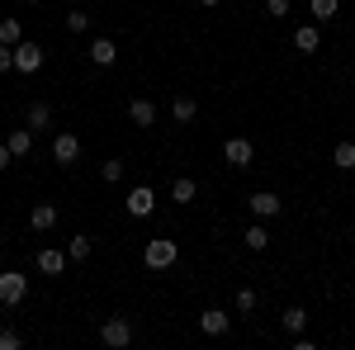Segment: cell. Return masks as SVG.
<instances>
[{
    "label": "cell",
    "instance_id": "obj_13",
    "mask_svg": "<svg viewBox=\"0 0 355 350\" xmlns=\"http://www.w3.org/2000/svg\"><path fill=\"white\" fill-rule=\"evenodd\" d=\"M128 119H133V128H152L157 123V105L152 100H133L128 105Z\"/></svg>",
    "mask_w": 355,
    "mask_h": 350
},
{
    "label": "cell",
    "instance_id": "obj_10",
    "mask_svg": "<svg viewBox=\"0 0 355 350\" xmlns=\"http://www.w3.org/2000/svg\"><path fill=\"white\" fill-rule=\"evenodd\" d=\"M199 326H204L209 336H227V326H232V317H227L223 308H204V313H199Z\"/></svg>",
    "mask_w": 355,
    "mask_h": 350
},
{
    "label": "cell",
    "instance_id": "obj_34",
    "mask_svg": "<svg viewBox=\"0 0 355 350\" xmlns=\"http://www.w3.org/2000/svg\"><path fill=\"white\" fill-rule=\"evenodd\" d=\"M351 180H355V166H351Z\"/></svg>",
    "mask_w": 355,
    "mask_h": 350
},
{
    "label": "cell",
    "instance_id": "obj_29",
    "mask_svg": "<svg viewBox=\"0 0 355 350\" xmlns=\"http://www.w3.org/2000/svg\"><path fill=\"white\" fill-rule=\"evenodd\" d=\"M0 350H19V331L5 326V331H0Z\"/></svg>",
    "mask_w": 355,
    "mask_h": 350
},
{
    "label": "cell",
    "instance_id": "obj_19",
    "mask_svg": "<svg viewBox=\"0 0 355 350\" xmlns=\"http://www.w3.org/2000/svg\"><path fill=\"white\" fill-rule=\"evenodd\" d=\"M24 123H28V128H48V123H53V105L33 100V105H28V114H24Z\"/></svg>",
    "mask_w": 355,
    "mask_h": 350
},
{
    "label": "cell",
    "instance_id": "obj_14",
    "mask_svg": "<svg viewBox=\"0 0 355 350\" xmlns=\"http://www.w3.org/2000/svg\"><path fill=\"white\" fill-rule=\"evenodd\" d=\"M171 119H175V123H194V119H199V105H194L190 95H175V100H171Z\"/></svg>",
    "mask_w": 355,
    "mask_h": 350
},
{
    "label": "cell",
    "instance_id": "obj_23",
    "mask_svg": "<svg viewBox=\"0 0 355 350\" xmlns=\"http://www.w3.org/2000/svg\"><path fill=\"white\" fill-rule=\"evenodd\" d=\"M0 43H5V48L24 43V28H19V19H0Z\"/></svg>",
    "mask_w": 355,
    "mask_h": 350
},
{
    "label": "cell",
    "instance_id": "obj_4",
    "mask_svg": "<svg viewBox=\"0 0 355 350\" xmlns=\"http://www.w3.org/2000/svg\"><path fill=\"white\" fill-rule=\"evenodd\" d=\"M223 157L237 166V170H246V166L256 161V147H251L246 137H227V142H223Z\"/></svg>",
    "mask_w": 355,
    "mask_h": 350
},
{
    "label": "cell",
    "instance_id": "obj_26",
    "mask_svg": "<svg viewBox=\"0 0 355 350\" xmlns=\"http://www.w3.org/2000/svg\"><path fill=\"white\" fill-rule=\"evenodd\" d=\"M67 28H71V33H85V28H90V15H85V10H71V15H67Z\"/></svg>",
    "mask_w": 355,
    "mask_h": 350
},
{
    "label": "cell",
    "instance_id": "obj_32",
    "mask_svg": "<svg viewBox=\"0 0 355 350\" xmlns=\"http://www.w3.org/2000/svg\"><path fill=\"white\" fill-rule=\"evenodd\" d=\"M199 5H204V10H214V5H218V0H199Z\"/></svg>",
    "mask_w": 355,
    "mask_h": 350
},
{
    "label": "cell",
    "instance_id": "obj_2",
    "mask_svg": "<svg viewBox=\"0 0 355 350\" xmlns=\"http://www.w3.org/2000/svg\"><path fill=\"white\" fill-rule=\"evenodd\" d=\"M24 298H28V279L19 270H0V303L5 308H19Z\"/></svg>",
    "mask_w": 355,
    "mask_h": 350
},
{
    "label": "cell",
    "instance_id": "obj_17",
    "mask_svg": "<svg viewBox=\"0 0 355 350\" xmlns=\"http://www.w3.org/2000/svg\"><path fill=\"white\" fill-rule=\"evenodd\" d=\"M194 194H199V185H194L190 175H175V180H171V199H175V204H194Z\"/></svg>",
    "mask_w": 355,
    "mask_h": 350
},
{
    "label": "cell",
    "instance_id": "obj_21",
    "mask_svg": "<svg viewBox=\"0 0 355 350\" xmlns=\"http://www.w3.org/2000/svg\"><path fill=\"white\" fill-rule=\"evenodd\" d=\"M331 161L341 166V170H351V166H355V142H351V137H341V142L331 147Z\"/></svg>",
    "mask_w": 355,
    "mask_h": 350
},
{
    "label": "cell",
    "instance_id": "obj_6",
    "mask_svg": "<svg viewBox=\"0 0 355 350\" xmlns=\"http://www.w3.org/2000/svg\"><path fill=\"white\" fill-rule=\"evenodd\" d=\"M38 67H43V48H38V43H15V71L33 76Z\"/></svg>",
    "mask_w": 355,
    "mask_h": 350
},
{
    "label": "cell",
    "instance_id": "obj_20",
    "mask_svg": "<svg viewBox=\"0 0 355 350\" xmlns=\"http://www.w3.org/2000/svg\"><path fill=\"white\" fill-rule=\"evenodd\" d=\"M242 242H246V251H266L270 246V232H266V222H251L242 232Z\"/></svg>",
    "mask_w": 355,
    "mask_h": 350
},
{
    "label": "cell",
    "instance_id": "obj_31",
    "mask_svg": "<svg viewBox=\"0 0 355 350\" xmlns=\"http://www.w3.org/2000/svg\"><path fill=\"white\" fill-rule=\"evenodd\" d=\"M15 161V152H10V147H5V142H0V170H5V166Z\"/></svg>",
    "mask_w": 355,
    "mask_h": 350
},
{
    "label": "cell",
    "instance_id": "obj_27",
    "mask_svg": "<svg viewBox=\"0 0 355 350\" xmlns=\"http://www.w3.org/2000/svg\"><path fill=\"white\" fill-rule=\"evenodd\" d=\"M237 313H256V289H242L237 294Z\"/></svg>",
    "mask_w": 355,
    "mask_h": 350
},
{
    "label": "cell",
    "instance_id": "obj_24",
    "mask_svg": "<svg viewBox=\"0 0 355 350\" xmlns=\"http://www.w3.org/2000/svg\"><path fill=\"white\" fill-rule=\"evenodd\" d=\"M123 170H128V166L119 161V157H110V161L100 166V180H105V185H119V180H123Z\"/></svg>",
    "mask_w": 355,
    "mask_h": 350
},
{
    "label": "cell",
    "instance_id": "obj_8",
    "mask_svg": "<svg viewBox=\"0 0 355 350\" xmlns=\"http://www.w3.org/2000/svg\"><path fill=\"white\" fill-rule=\"evenodd\" d=\"M133 218H147L152 209H157V194H152V185H137V189H128V204H123Z\"/></svg>",
    "mask_w": 355,
    "mask_h": 350
},
{
    "label": "cell",
    "instance_id": "obj_15",
    "mask_svg": "<svg viewBox=\"0 0 355 350\" xmlns=\"http://www.w3.org/2000/svg\"><path fill=\"white\" fill-rule=\"evenodd\" d=\"M114 57H119L114 38H95V43H90V62H95V67H114Z\"/></svg>",
    "mask_w": 355,
    "mask_h": 350
},
{
    "label": "cell",
    "instance_id": "obj_25",
    "mask_svg": "<svg viewBox=\"0 0 355 350\" xmlns=\"http://www.w3.org/2000/svg\"><path fill=\"white\" fill-rule=\"evenodd\" d=\"M279 322H284V331H294V336H299L303 326H308V313H303V308H284V317H279Z\"/></svg>",
    "mask_w": 355,
    "mask_h": 350
},
{
    "label": "cell",
    "instance_id": "obj_22",
    "mask_svg": "<svg viewBox=\"0 0 355 350\" xmlns=\"http://www.w3.org/2000/svg\"><path fill=\"white\" fill-rule=\"evenodd\" d=\"M67 261H76V265H81V261H90V237H81V232H76V237L67 242Z\"/></svg>",
    "mask_w": 355,
    "mask_h": 350
},
{
    "label": "cell",
    "instance_id": "obj_28",
    "mask_svg": "<svg viewBox=\"0 0 355 350\" xmlns=\"http://www.w3.org/2000/svg\"><path fill=\"white\" fill-rule=\"evenodd\" d=\"M266 15H270V19H284V15H289V0H266Z\"/></svg>",
    "mask_w": 355,
    "mask_h": 350
},
{
    "label": "cell",
    "instance_id": "obj_1",
    "mask_svg": "<svg viewBox=\"0 0 355 350\" xmlns=\"http://www.w3.org/2000/svg\"><path fill=\"white\" fill-rule=\"evenodd\" d=\"M175 261H180V246L175 242H147L142 246V265L147 270H171Z\"/></svg>",
    "mask_w": 355,
    "mask_h": 350
},
{
    "label": "cell",
    "instance_id": "obj_3",
    "mask_svg": "<svg viewBox=\"0 0 355 350\" xmlns=\"http://www.w3.org/2000/svg\"><path fill=\"white\" fill-rule=\"evenodd\" d=\"M100 341L114 346V350H123L128 341H133V322H128V317H110V322L100 326Z\"/></svg>",
    "mask_w": 355,
    "mask_h": 350
},
{
    "label": "cell",
    "instance_id": "obj_18",
    "mask_svg": "<svg viewBox=\"0 0 355 350\" xmlns=\"http://www.w3.org/2000/svg\"><path fill=\"white\" fill-rule=\"evenodd\" d=\"M308 15H313L318 24H327V19L341 15V0H308Z\"/></svg>",
    "mask_w": 355,
    "mask_h": 350
},
{
    "label": "cell",
    "instance_id": "obj_9",
    "mask_svg": "<svg viewBox=\"0 0 355 350\" xmlns=\"http://www.w3.org/2000/svg\"><path fill=\"white\" fill-rule=\"evenodd\" d=\"M57 218L62 213H57L53 204H33V209H28V227H33V232H53Z\"/></svg>",
    "mask_w": 355,
    "mask_h": 350
},
{
    "label": "cell",
    "instance_id": "obj_5",
    "mask_svg": "<svg viewBox=\"0 0 355 350\" xmlns=\"http://www.w3.org/2000/svg\"><path fill=\"white\" fill-rule=\"evenodd\" d=\"M76 157H81V137H76V133H57L53 137V161L57 166H71Z\"/></svg>",
    "mask_w": 355,
    "mask_h": 350
},
{
    "label": "cell",
    "instance_id": "obj_30",
    "mask_svg": "<svg viewBox=\"0 0 355 350\" xmlns=\"http://www.w3.org/2000/svg\"><path fill=\"white\" fill-rule=\"evenodd\" d=\"M10 67H15V48H5V43H0V71H10Z\"/></svg>",
    "mask_w": 355,
    "mask_h": 350
},
{
    "label": "cell",
    "instance_id": "obj_33",
    "mask_svg": "<svg viewBox=\"0 0 355 350\" xmlns=\"http://www.w3.org/2000/svg\"><path fill=\"white\" fill-rule=\"evenodd\" d=\"M28 5H43V0H28Z\"/></svg>",
    "mask_w": 355,
    "mask_h": 350
},
{
    "label": "cell",
    "instance_id": "obj_7",
    "mask_svg": "<svg viewBox=\"0 0 355 350\" xmlns=\"http://www.w3.org/2000/svg\"><path fill=\"white\" fill-rule=\"evenodd\" d=\"M246 209H251V213L266 222V218H275L279 209H284V204H279V194H270V189H256V194L246 199Z\"/></svg>",
    "mask_w": 355,
    "mask_h": 350
},
{
    "label": "cell",
    "instance_id": "obj_16",
    "mask_svg": "<svg viewBox=\"0 0 355 350\" xmlns=\"http://www.w3.org/2000/svg\"><path fill=\"white\" fill-rule=\"evenodd\" d=\"M5 147H10L15 157H28V152H33V128H15V133L5 137Z\"/></svg>",
    "mask_w": 355,
    "mask_h": 350
},
{
    "label": "cell",
    "instance_id": "obj_12",
    "mask_svg": "<svg viewBox=\"0 0 355 350\" xmlns=\"http://www.w3.org/2000/svg\"><path fill=\"white\" fill-rule=\"evenodd\" d=\"M294 48H299V53H318V48H322L318 24H299V28H294Z\"/></svg>",
    "mask_w": 355,
    "mask_h": 350
},
{
    "label": "cell",
    "instance_id": "obj_11",
    "mask_svg": "<svg viewBox=\"0 0 355 350\" xmlns=\"http://www.w3.org/2000/svg\"><path fill=\"white\" fill-rule=\"evenodd\" d=\"M33 261H38V270H43V274H62V270H67V251H57V246H43Z\"/></svg>",
    "mask_w": 355,
    "mask_h": 350
}]
</instances>
